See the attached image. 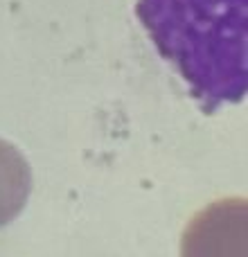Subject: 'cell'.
Here are the masks:
<instances>
[{
	"mask_svg": "<svg viewBox=\"0 0 248 257\" xmlns=\"http://www.w3.org/2000/svg\"><path fill=\"white\" fill-rule=\"evenodd\" d=\"M248 0H138V18L205 111L246 95Z\"/></svg>",
	"mask_w": 248,
	"mask_h": 257,
	"instance_id": "1",
	"label": "cell"
},
{
	"mask_svg": "<svg viewBox=\"0 0 248 257\" xmlns=\"http://www.w3.org/2000/svg\"><path fill=\"white\" fill-rule=\"evenodd\" d=\"M32 190L27 160L14 145L0 140V228L21 214Z\"/></svg>",
	"mask_w": 248,
	"mask_h": 257,
	"instance_id": "2",
	"label": "cell"
}]
</instances>
